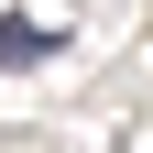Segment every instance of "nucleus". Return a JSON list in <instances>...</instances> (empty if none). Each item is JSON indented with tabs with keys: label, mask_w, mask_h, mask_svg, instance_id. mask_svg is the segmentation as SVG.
I'll return each mask as SVG.
<instances>
[{
	"label": "nucleus",
	"mask_w": 153,
	"mask_h": 153,
	"mask_svg": "<svg viewBox=\"0 0 153 153\" xmlns=\"http://www.w3.org/2000/svg\"><path fill=\"white\" fill-rule=\"evenodd\" d=\"M0 55H11V66H33V55H55V22H0Z\"/></svg>",
	"instance_id": "obj_1"
}]
</instances>
